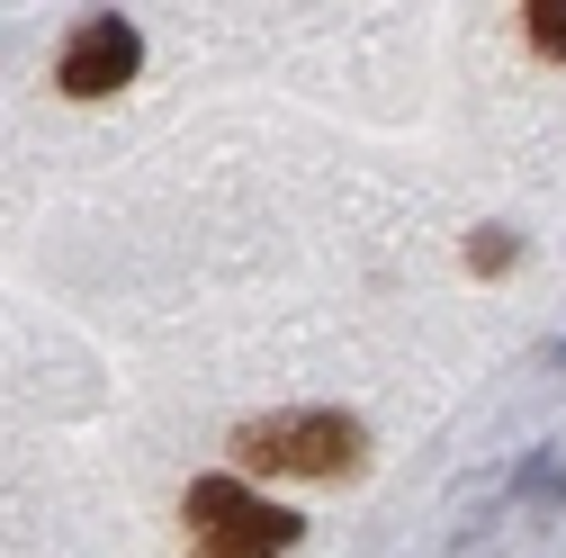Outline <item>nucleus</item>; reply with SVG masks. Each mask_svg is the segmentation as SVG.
Returning <instances> with one entry per match:
<instances>
[{
	"mask_svg": "<svg viewBox=\"0 0 566 558\" xmlns=\"http://www.w3.org/2000/svg\"><path fill=\"white\" fill-rule=\"evenodd\" d=\"M234 459L261 468V477H360L369 433L333 405H289V414H252L234 433Z\"/></svg>",
	"mask_w": 566,
	"mask_h": 558,
	"instance_id": "nucleus-1",
	"label": "nucleus"
},
{
	"mask_svg": "<svg viewBox=\"0 0 566 558\" xmlns=\"http://www.w3.org/2000/svg\"><path fill=\"white\" fill-rule=\"evenodd\" d=\"M135 63H145V37H135V19L99 10V19H82V28H73V45H63L54 91H63V100H108V91H126V82H135Z\"/></svg>",
	"mask_w": 566,
	"mask_h": 558,
	"instance_id": "nucleus-3",
	"label": "nucleus"
},
{
	"mask_svg": "<svg viewBox=\"0 0 566 558\" xmlns=\"http://www.w3.org/2000/svg\"><path fill=\"white\" fill-rule=\"evenodd\" d=\"M531 54H548V63H566V0H531Z\"/></svg>",
	"mask_w": 566,
	"mask_h": 558,
	"instance_id": "nucleus-4",
	"label": "nucleus"
},
{
	"mask_svg": "<svg viewBox=\"0 0 566 558\" xmlns=\"http://www.w3.org/2000/svg\"><path fill=\"white\" fill-rule=\"evenodd\" d=\"M180 514H189L198 549H217V558H279V549H297V531H306L289 505H261L243 477H198Z\"/></svg>",
	"mask_w": 566,
	"mask_h": 558,
	"instance_id": "nucleus-2",
	"label": "nucleus"
},
{
	"mask_svg": "<svg viewBox=\"0 0 566 558\" xmlns=\"http://www.w3.org/2000/svg\"><path fill=\"white\" fill-rule=\"evenodd\" d=\"M198 558H217V549H198Z\"/></svg>",
	"mask_w": 566,
	"mask_h": 558,
	"instance_id": "nucleus-5",
	"label": "nucleus"
}]
</instances>
